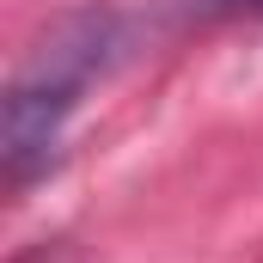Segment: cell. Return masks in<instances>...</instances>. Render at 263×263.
<instances>
[{
	"mask_svg": "<svg viewBox=\"0 0 263 263\" xmlns=\"http://www.w3.org/2000/svg\"><path fill=\"white\" fill-rule=\"evenodd\" d=\"M110 55H117V18L110 12H73L18 67V80L6 92V178L12 184H25L31 172L49 165L67 117L80 110L86 86L110 67Z\"/></svg>",
	"mask_w": 263,
	"mask_h": 263,
	"instance_id": "1",
	"label": "cell"
}]
</instances>
